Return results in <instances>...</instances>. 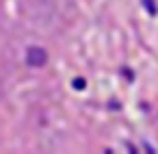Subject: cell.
<instances>
[{
	"mask_svg": "<svg viewBox=\"0 0 158 154\" xmlns=\"http://www.w3.org/2000/svg\"><path fill=\"white\" fill-rule=\"evenodd\" d=\"M26 61H28V65H33V67H41V65H46V61H48V52H46L44 48L33 46V48H28V52H26Z\"/></svg>",
	"mask_w": 158,
	"mask_h": 154,
	"instance_id": "1",
	"label": "cell"
},
{
	"mask_svg": "<svg viewBox=\"0 0 158 154\" xmlns=\"http://www.w3.org/2000/svg\"><path fill=\"white\" fill-rule=\"evenodd\" d=\"M74 87H76V89H82V87H85V80H80V78L74 80Z\"/></svg>",
	"mask_w": 158,
	"mask_h": 154,
	"instance_id": "2",
	"label": "cell"
}]
</instances>
